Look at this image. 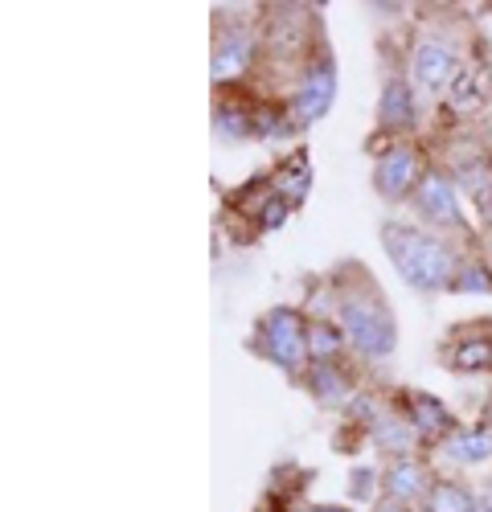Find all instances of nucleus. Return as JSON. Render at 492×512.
<instances>
[{"instance_id":"obj_1","label":"nucleus","mask_w":492,"mask_h":512,"mask_svg":"<svg viewBox=\"0 0 492 512\" xmlns=\"http://www.w3.org/2000/svg\"><path fill=\"white\" fill-rule=\"evenodd\" d=\"M316 300L304 308H324L341 324V332L349 336V349L369 365L378 369L386 361H394L398 353V312L390 304L386 287L378 283L374 267L365 259H337L328 271L316 275Z\"/></svg>"},{"instance_id":"obj_2","label":"nucleus","mask_w":492,"mask_h":512,"mask_svg":"<svg viewBox=\"0 0 492 512\" xmlns=\"http://www.w3.org/2000/svg\"><path fill=\"white\" fill-rule=\"evenodd\" d=\"M378 242L390 267L398 271V279L419 295H451L464 259L472 250H484V246H460L451 238H439L427 226L410 222L406 213H386L378 222Z\"/></svg>"},{"instance_id":"obj_3","label":"nucleus","mask_w":492,"mask_h":512,"mask_svg":"<svg viewBox=\"0 0 492 512\" xmlns=\"http://www.w3.org/2000/svg\"><path fill=\"white\" fill-rule=\"evenodd\" d=\"M419 13V9H415ZM435 17H410V78L423 95V103H447L451 87L476 46V29L468 17H460L464 9H431Z\"/></svg>"},{"instance_id":"obj_4","label":"nucleus","mask_w":492,"mask_h":512,"mask_svg":"<svg viewBox=\"0 0 492 512\" xmlns=\"http://www.w3.org/2000/svg\"><path fill=\"white\" fill-rule=\"evenodd\" d=\"M382 87H378V107H374V127L365 136V152H378L398 140H419L427 127V103L410 78V37L386 33L382 37Z\"/></svg>"},{"instance_id":"obj_5","label":"nucleus","mask_w":492,"mask_h":512,"mask_svg":"<svg viewBox=\"0 0 492 512\" xmlns=\"http://www.w3.org/2000/svg\"><path fill=\"white\" fill-rule=\"evenodd\" d=\"M263 74V29L259 5H218L210 13V82L238 87Z\"/></svg>"},{"instance_id":"obj_6","label":"nucleus","mask_w":492,"mask_h":512,"mask_svg":"<svg viewBox=\"0 0 492 512\" xmlns=\"http://www.w3.org/2000/svg\"><path fill=\"white\" fill-rule=\"evenodd\" d=\"M406 218L419 222V226H427V230L439 234V238L460 242V246H488L480 222L468 213L464 193L456 189V181L447 177V168H443L435 156H431V164H427L419 189L410 193V201H406Z\"/></svg>"},{"instance_id":"obj_7","label":"nucleus","mask_w":492,"mask_h":512,"mask_svg":"<svg viewBox=\"0 0 492 512\" xmlns=\"http://www.w3.org/2000/svg\"><path fill=\"white\" fill-rule=\"evenodd\" d=\"M242 349L255 361L279 369L296 381L308 369V308L304 304H271L263 308L242 336Z\"/></svg>"},{"instance_id":"obj_8","label":"nucleus","mask_w":492,"mask_h":512,"mask_svg":"<svg viewBox=\"0 0 492 512\" xmlns=\"http://www.w3.org/2000/svg\"><path fill=\"white\" fill-rule=\"evenodd\" d=\"M292 201H283L279 189L271 185V173H255L246 185L222 189V230L234 246H255L259 238L279 234L292 222Z\"/></svg>"},{"instance_id":"obj_9","label":"nucleus","mask_w":492,"mask_h":512,"mask_svg":"<svg viewBox=\"0 0 492 512\" xmlns=\"http://www.w3.org/2000/svg\"><path fill=\"white\" fill-rule=\"evenodd\" d=\"M337 91H341V70H337V54H333V41L320 37L316 50L300 62V70L292 74V82H287V107H292L300 132H312V127L333 111L337 103Z\"/></svg>"},{"instance_id":"obj_10","label":"nucleus","mask_w":492,"mask_h":512,"mask_svg":"<svg viewBox=\"0 0 492 512\" xmlns=\"http://www.w3.org/2000/svg\"><path fill=\"white\" fill-rule=\"evenodd\" d=\"M378 390H382V398H386V406L415 431V439H419V447L435 459L439 455V447L460 431V414L451 410L443 398H435L431 390H419V386H398V381H378Z\"/></svg>"},{"instance_id":"obj_11","label":"nucleus","mask_w":492,"mask_h":512,"mask_svg":"<svg viewBox=\"0 0 492 512\" xmlns=\"http://www.w3.org/2000/svg\"><path fill=\"white\" fill-rule=\"evenodd\" d=\"M431 164V144L427 136L419 140H398V144H386L378 152H369V189L378 193V201H386L390 209H406L410 193L419 189L423 173Z\"/></svg>"},{"instance_id":"obj_12","label":"nucleus","mask_w":492,"mask_h":512,"mask_svg":"<svg viewBox=\"0 0 492 512\" xmlns=\"http://www.w3.org/2000/svg\"><path fill=\"white\" fill-rule=\"evenodd\" d=\"M300 394H308L312 406L328 410V414H341L349 402H357L374 377H369V365L361 357H345V361H308V369L292 381Z\"/></svg>"},{"instance_id":"obj_13","label":"nucleus","mask_w":492,"mask_h":512,"mask_svg":"<svg viewBox=\"0 0 492 512\" xmlns=\"http://www.w3.org/2000/svg\"><path fill=\"white\" fill-rule=\"evenodd\" d=\"M435 361L456 377H492V316L456 320L439 336Z\"/></svg>"},{"instance_id":"obj_14","label":"nucleus","mask_w":492,"mask_h":512,"mask_svg":"<svg viewBox=\"0 0 492 512\" xmlns=\"http://www.w3.org/2000/svg\"><path fill=\"white\" fill-rule=\"evenodd\" d=\"M255 82H238V87H214V107H210V127L214 140L226 148L255 144Z\"/></svg>"},{"instance_id":"obj_15","label":"nucleus","mask_w":492,"mask_h":512,"mask_svg":"<svg viewBox=\"0 0 492 512\" xmlns=\"http://www.w3.org/2000/svg\"><path fill=\"white\" fill-rule=\"evenodd\" d=\"M439 476V467L431 455H402V459H386L378 463V496L386 500H398V504H410L419 508L423 496L431 492Z\"/></svg>"},{"instance_id":"obj_16","label":"nucleus","mask_w":492,"mask_h":512,"mask_svg":"<svg viewBox=\"0 0 492 512\" xmlns=\"http://www.w3.org/2000/svg\"><path fill=\"white\" fill-rule=\"evenodd\" d=\"M267 173H271V185L279 189V197H283V201H292V209L300 213L304 201L312 197V181H316V168H312L308 148L296 144L292 152H283V156L267 168Z\"/></svg>"},{"instance_id":"obj_17","label":"nucleus","mask_w":492,"mask_h":512,"mask_svg":"<svg viewBox=\"0 0 492 512\" xmlns=\"http://www.w3.org/2000/svg\"><path fill=\"white\" fill-rule=\"evenodd\" d=\"M439 459L451 467H484L492 463V426L484 418L464 422L456 435L439 447Z\"/></svg>"},{"instance_id":"obj_18","label":"nucleus","mask_w":492,"mask_h":512,"mask_svg":"<svg viewBox=\"0 0 492 512\" xmlns=\"http://www.w3.org/2000/svg\"><path fill=\"white\" fill-rule=\"evenodd\" d=\"M357 357L349 349V336L324 308H308V361H345Z\"/></svg>"},{"instance_id":"obj_19","label":"nucleus","mask_w":492,"mask_h":512,"mask_svg":"<svg viewBox=\"0 0 492 512\" xmlns=\"http://www.w3.org/2000/svg\"><path fill=\"white\" fill-rule=\"evenodd\" d=\"M476 504H480V492L464 476H443L439 472L431 492L423 496L419 512H476Z\"/></svg>"},{"instance_id":"obj_20","label":"nucleus","mask_w":492,"mask_h":512,"mask_svg":"<svg viewBox=\"0 0 492 512\" xmlns=\"http://www.w3.org/2000/svg\"><path fill=\"white\" fill-rule=\"evenodd\" d=\"M353 500H365V504L378 500V467H357V472H353L349 504H353Z\"/></svg>"},{"instance_id":"obj_21","label":"nucleus","mask_w":492,"mask_h":512,"mask_svg":"<svg viewBox=\"0 0 492 512\" xmlns=\"http://www.w3.org/2000/svg\"><path fill=\"white\" fill-rule=\"evenodd\" d=\"M480 123H484V140H488V173H492V111L480 115ZM480 230H484V242H492V201H488V218L480 222Z\"/></svg>"},{"instance_id":"obj_22","label":"nucleus","mask_w":492,"mask_h":512,"mask_svg":"<svg viewBox=\"0 0 492 512\" xmlns=\"http://www.w3.org/2000/svg\"><path fill=\"white\" fill-rule=\"evenodd\" d=\"M304 512H357V508H353L349 500H345V504H337V500H308Z\"/></svg>"},{"instance_id":"obj_23","label":"nucleus","mask_w":492,"mask_h":512,"mask_svg":"<svg viewBox=\"0 0 492 512\" xmlns=\"http://www.w3.org/2000/svg\"><path fill=\"white\" fill-rule=\"evenodd\" d=\"M365 512H419V508H410V504H398V500H386V496H378V500L369 504Z\"/></svg>"},{"instance_id":"obj_24","label":"nucleus","mask_w":492,"mask_h":512,"mask_svg":"<svg viewBox=\"0 0 492 512\" xmlns=\"http://www.w3.org/2000/svg\"><path fill=\"white\" fill-rule=\"evenodd\" d=\"M476 512H492V480L480 488V504H476Z\"/></svg>"},{"instance_id":"obj_25","label":"nucleus","mask_w":492,"mask_h":512,"mask_svg":"<svg viewBox=\"0 0 492 512\" xmlns=\"http://www.w3.org/2000/svg\"><path fill=\"white\" fill-rule=\"evenodd\" d=\"M476 418H484V422L492 426V390L484 394V402H480V414H476Z\"/></svg>"},{"instance_id":"obj_26","label":"nucleus","mask_w":492,"mask_h":512,"mask_svg":"<svg viewBox=\"0 0 492 512\" xmlns=\"http://www.w3.org/2000/svg\"><path fill=\"white\" fill-rule=\"evenodd\" d=\"M251 512H263V508H251Z\"/></svg>"}]
</instances>
